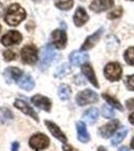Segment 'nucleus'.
I'll list each match as a JSON object with an SVG mask.
<instances>
[{"instance_id": "obj_29", "label": "nucleus", "mask_w": 134, "mask_h": 151, "mask_svg": "<svg viewBox=\"0 0 134 151\" xmlns=\"http://www.w3.org/2000/svg\"><path fill=\"white\" fill-rule=\"evenodd\" d=\"M102 115H103L104 118L110 119V118H112V117L115 116V113H114L113 109H112L110 106H108V105H104V106L102 107Z\"/></svg>"}, {"instance_id": "obj_4", "label": "nucleus", "mask_w": 134, "mask_h": 151, "mask_svg": "<svg viewBox=\"0 0 134 151\" xmlns=\"http://www.w3.org/2000/svg\"><path fill=\"white\" fill-rule=\"evenodd\" d=\"M21 60L26 65H33L38 60V50L33 45H27L21 50Z\"/></svg>"}, {"instance_id": "obj_43", "label": "nucleus", "mask_w": 134, "mask_h": 151, "mask_svg": "<svg viewBox=\"0 0 134 151\" xmlns=\"http://www.w3.org/2000/svg\"><path fill=\"white\" fill-rule=\"evenodd\" d=\"M131 1H134V0H131Z\"/></svg>"}, {"instance_id": "obj_1", "label": "nucleus", "mask_w": 134, "mask_h": 151, "mask_svg": "<svg viewBox=\"0 0 134 151\" xmlns=\"http://www.w3.org/2000/svg\"><path fill=\"white\" fill-rule=\"evenodd\" d=\"M26 17V12L19 4L14 3L8 7L5 14V22L11 26L18 25Z\"/></svg>"}, {"instance_id": "obj_7", "label": "nucleus", "mask_w": 134, "mask_h": 151, "mask_svg": "<svg viewBox=\"0 0 134 151\" xmlns=\"http://www.w3.org/2000/svg\"><path fill=\"white\" fill-rule=\"evenodd\" d=\"M22 40V35L16 30H10L1 37V43L5 47H10L13 45H18Z\"/></svg>"}, {"instance_id": "obj_40", "label": "nucleus", "mask_w": 134, "mask_h": 151, "mask_svg": "<svg viewBox=\"0 0 134 151\" xmlns=\"http://www.w3.org/2000/svg\"><path fill=\"white\" fill-rule=\"evenodd\" d=\"M131 148L134 150V138L132 139V141H131Z\"/></svg>"}, {"instance_id": "obj_17", "label": "nucleus", "mask_w": 134, "mask_h": 151, "mask_svg": "<svg viewBox=\"0 0 134 151\" xmlns=\"http://www.w3.org/2000/svg\"><path fill=\"white\" fill-rule=\"evenodd\" d=\"M82 73L88 79V81L91 83L94 87L99 88L98 80H97V77H96V75H95V72L91 65H89V64L82 65Z\"/></svg>"}, {"instance_id": "obj_44", "label": "nucleus", "mask_w": 134, "mask_h": 151, "mask_svg": "<svg viewBox=\"0 0 134 151\" xmlns=\"http://www.w3.org/2000/svg\"><path fill=\"white\" fill-rule=\"evenodd\" d=\"M35 151H38V150H35Z\"/></svg>"}, {"instance_id": "obj_18", "label": "nucleus", "mask_w": 134, "mask_h": 151, "mask_svg": "<svg viewBox=\"0 0 134 151\" xmlns=\"http://www.w3.org/2000/svg\"><path fill=\"white\" fill-rule=\"evenodd\" d=\"M76 129H77V135H78V140L81 141L83 143H87L90 141V134L88 133L86 124L83 121H79L76 124Z\"/></svg>"}, {"instance_id": "obj_12", "label": "nucleus", "mask_w": 134, "mask_h": 151, "mask_svg": "<svg viewBox=\"0 0 134 151\" xmlns=\"http://www.w3.org/2000/svg\"><path fill=\"white\" fill-rule=\"evenodd\" d=\"M31 103L43 111L50 112L52 109V101L43 95H35L31 98Z\"/></svg>"}, {"instance_id": "obj_37", "label": "nucleus", "mask_w": 134, "mask_h": 151, "mask_svg": "<svg viewBox=\"0 0 134 151\" xmlns=\"http://www.w3.org/2000/svg\"><path fill=\"white\" fill-rule=\"evenodd\" d=\"M3 11H4V6H3V4L0 2V17H1L2 14H3Z\"/></svg>"}, {"instance_id": "obj_19", "label": "nucleus", "mask_w": 134, "mask_h": 151, "mask_svg": "<svg viewBox=\"0 0 134 151\" xmlns=\"http://www.w3.org/2000/svg\"><path fill=\"white\" fill-rule=\"evenodd\" d=\"M88 20H89V16H88L86 10L83 7L77 8L74 14V23L76 24V26L79 27V26L84 25Z\"/></svg>"}, {"instance_id": "obj_23", "label": "nucleus", "mask_w": 134, "mask_h": 151, "mask_svg": "<svg viewBox=\"0 0 134 151\" xmlns=\"http://www.w3.org/2000/svg\"><path fill=\"white\" fill-rule=\"evenodd\" d=\"M14 116L12 112L7 108H0V123L7 124L13 120Z\"/></svg>"}, {"instance_id": "obj_3", "label": "nucleus", "mask_w": 134, "mask_h": 151, "mask_svg": "<svg viewBox=\"0 0 134 151\" xmlns=\"http://www.w3.org/2000/svg\"><path fill=\"white\" fill-rule=\"evenodd\" d=\"M99 97L96 94V92L92 91V90H84V91L80 92L76 96V102L79 106H86V105L94 104L98 102Z\"/></svg>"}, {"instance_id": "obj_15", "label": "nucleus", "mask_w": 134, "mask_h": 151, "mask_svg": "<svg viewBox=\"0 0 134 151\" xmlns=\"http://www.w3.org/2000/svg\"><path fill=\"white\" fill-rule=\"evenodd\" d=\"M103 31H104L103 28H100L95 33H93L92 35L88 36V37L86 38V40H85V42L83 43V45H82V50H84L85 52V50L93 48L94 45H96V43L98 42V40H100V37H101L102 32H103Z\"/></svg>"}, {"instance_id": "obj_10", "label": "nucleus", "mask_w": 134, "mask_h": 151, "mask_svg": "<svg viewBox=\"0 0 134 151\" xmlns=\"http://www.w3.org/2000/svg\"><path fill=\"white\" fill-rule=\"evenodd\" d=\"M45 126L48 127V131H50V134H52L53 137H55L58 141H61V142L67 143L68 138L66 137L65 133L63 132L62 130H61V128L58 127L57 124L53 123V121H50V120H45Z\"/></svg>"}, {"instance_id": "obj_36", "label": "nucleus", "mask_w": 134, "mask_h": 151, "mask_svg": "<svg viewBox=\"0 0 134 151\" xmlns=\"http://www.w3.org/2000/svg\"><path fill=\"white\" fill-rule=\"evenodd\" d=\"M129 121H130V123L134 125V112L133 113L130 114V116H129Z\"/></svg>"}, {"instance_id": "obj_16", "label": "nucleus", "mask_w": 134, "mask_h": 151, "mask_svg": "<svg viewBox=\"0 0 134 151\" xmlns=\"http://www.w3.org/2000/svg\"><path fill=\"white\" fill-rule=\"evenodd\" d=\"M3 76H4V78H5L7 83H11L13 81L18 82V80L22 77V72H21V70H19L18 68L10 67V68H7V69L4 70Z\"/></svg>"}, {"instance_id": "obj_41", "label": "nucleus", "mask_w": 134, "mask_h": 151, "mask_svg": "<svg viewBox=\"0 0 134 151\" xmlns=\"http://www.w3.org/2000/svg\"><path fill=\"white\" fill-rule=\"evenodd\" d=\"M35 2H37V1H40V0H33Z\"/></svg>"}, {"instance_id": "obj_28", "label": "nucleus", "mask_w": 134, "mask_h": 151, "mask_svg": "<svg viewBox=\"0 0 134 151\" xmlns=\"http://www.w3.org/2000/svg\"><path fill=\"white\" fill-rule=\"evenodd\" d=\"M124 60L128 65H134V47H129L124 52Z\"/></svg>"}, {"instance_id": "obj_2", "label": "nucleus", "mask_w": 134, "mask_h": 151, "mask_svg": "<svg viewBox=\"0 0 134 151\" xmlns=\"http://www.w3.org/2000/svg\"><path fill=\"white\" fill-rule=\"evenodd\" d=\"M50 138L43 133H35L29 138L28 144L32 149L43 150L50 145Z\"/></svg>"}, {"instance_id": "obj_22", "label": "nucleus", "mask_w": 134, "mask_h": 151, "mask_svg": "<svg viewBox=\"0 0 134 151\" xmlns=\"http://www.w3.org/2000/svg\"><path fill=\"white\" fill-rule=\"evenodd\" d=\"M72 95V89L69 85L67 84H62L58 89V96L62 101H67L71 98Z\"/></svg>"}, {"instance_id": "obj_27", "label": "nucleus", "mask_w": 134, "mask_h": 151, "mask_svg": "<svg viewBox=\"0 0 134 151\" xmlns=\"http://www.w3.org/2000/svg\"><path fill=\"white\" fill-rule=\"evenodd\" d=\"M74 5V0H58L55 6L62 10H69Z\"/></svg>"}, {"instance_id": "obj_14", "label": "nucleus", "mask_w": 134, "mask_h": 151, "mask_svg": "<svg viewBox=\"0 0 134 151\" xmlns=\"http://www.w3.org/2000/svg\"><path fill=\"white\" fill-rule=\"evenodd\" d=\"M52 37H53V45L58 50H63L66 47V43H67V35H66L64 30H62V29L55 30L52 35Z\"/></svg>"}, {"instance_id": "obj_8", "label": "nucleus", "mask_w": 134, "mask_h": 151, "mask_svg": "<svg viewBox=\"0 0 134 151\" xmlns=\"http://www.w3.org/2000/svg\"><path fill=\"white\" fill-rule=\"evenodd\" d=\"M119 125V120H112L109 123H107L106 125L102 126V127L99 128V135L101 136L102 138H105V139H108L110 138L114 133L116 132V130L118 129Z\"/></svg>"}, {"instance_id": "obj_5", "label": "nucleus", "mask_w": 134, "mask_h": 151, "mask_svg": "<svg viewBox=\"0 0 134 151\" xmlns=\"http://www.w3.org/2000/svg\"><path fill=\"white\" fill-rule=\"evenodd\" d=\"M104 75L110 82H117L122 77V68L118 63H109L104 69Z\"/></svg>"}, {"instance_id": "obj_11", "label": "nucleus", "mask_w": 134, "mask_h": 151, "mask_svg": "<svg viewBox=\"0 0 134 151\" xmlns=\"http://www.w3.org/2000/svg\"><path fill=\"white\" fill-rule=\"evenodd\" d=\"M113 5V0H93V2L90 4V9L94 12L100 13V12L106 11L108 9L112 8Z\"/></svg>"}, {"instance_id": "obj_42", "label": "nucleus", "mask_w": 134, "mask_h": 151, "mask_svg": "<svg viewBox=\"0 0 134 151\" xmlns=\"http://www.w3.org/2000/svg\"><path fill=\"white\" fill-rule=\"evenodd\" d=\"M0 30H1V26H0Z\"/></svg>"}, {"instance_id": "obj_34", "label": "nucleus", "mask_w": 134, "mask_h": 151, "mask_svg": "<svg viewBox=\"0 0 134 151\" xmlns=\"http://www.w3.org/2000/svg\"><path fill=\"white\" fill-rule=\"evenodd\" d=\"M126 106L128 110H133L134 109V99H129L126 101Z\"/></svg>"}, {"instance_id": "obj_30", "label": "nucleus", "mask_w": 134, "mask_h": 151, "mask_svg": "<svg viewBox=\"0 0 134 151\" xmlns=\"http://www.w3.org/2000/svg\"><path fill=\"white\" fill-rule=\"evenodd\" d=\"M122 7H118V8L114 9L113 11H111L110 13L108 14V18L109 19H115V18H118L122 15Z\"/></svg>"}, {"instance_id": "obj_9", "label": "nucleus", "mask_w": 134, "mask_h": 151, "mask_svg": "<svg viewBox=\"0 0 134 151\" xmlns=\"http://www.w3.org/2000/svg\"><path fill=\"white\" fill-rule=\"evenodd\" d=\"M14 106H15L18 110H20L21 112H22L23 114H25V115L31 117V118H32L35 122H38V121H40V118H38L37 113H36V112L33 110V109L31 108V107L29 106V105L26 103L25 101L16 99L15 102H14Z\"/></svg>"}, {"instance_id": "obj_31", "label": "nucleus", "mask_w": 134, "mask_h": 151, "mask_svg": "<svg viewBox=\"0 0 134 151\" xmlns=\"http://www.w3.org/2000/svg\"><path fill=\"white\" fill-rule=\"evenodd\" d=\"M3 58L6 62H11V60H16V53L10 50H5V52H3Z\"/></svg>"}, {"instance_id": "obj_25", "label": "nucleus", "mask_w": 134, "mask_h": 151, "mask_svg": "<svg viewBox=\"0 0 134 151\" xmlns=\"http://www.w3.org/2000/svg\"><path fill=\"white\" fill-rule=\"evenodd\" d=\"M102 97H103V99L108 103V105H110V106L114 107V108L118 109V110H120V111H123L122 105H121V103L116 98H114V97H112L108 94H103Z\"/></svg>"}, {"instance_id": "obj_6", "label": "nucleus", "mask_w": 134, "mask_h": 151, "mask_svg": "<svg viewBox=\"0 0 134 151\" xmlns=\"http://www.w3.org/2000/svg\"><path fill=\"white\" fill-rule=\"evenodd\" d=\"M55 55H57V53H55V48H53L52 45L48 43L47 45H45L43 50H41V55H40L41 67H43V69L48 68V65L52 64L53 60H55Z\"/></svg>"}, {"instance_id": "obj_32", "label": "nucleus", "mask_w": 134, "mask_h": 151, "mask_svg": "<svg viewBox=\"0 0 134 151\" xmlns=\"http://www.w3.org/2000/svg\"><path fill=\"white\" fill-rule=\"evenodd\" d=\"M126 86H127L128 90L134 91V75L128 76L126 78Z\"/></svg>"}, {"instance_id": "obj_21", "label": "nucleus", "mask_w": 134, "mask_h": 151, "mask_svg": "<svg viewBox=\"0 0 134 151\" xmlns=\"http://www.w3.org/2000/svg\"><path fill=\"white\" fill-rule=\"evenodd\" d=\"M18 86L25 91H30L35 88V81L29 75H24L18 80Z\"/></svg>"}, {"instance_id": "obj_26", "label": "nucleus", "mask_w": 134, "mask_h": 151, "mask_svg": "<svg viewBox=\"0 0 134 151\" xmlns=\"http://www.w3.org/2000/svg\"><path fill=\"white\" fill-rule=\"evenodd\" d=\"M70 73V67L68 64H62L58 68L55 73V77L57 78H64Z\"/></svg>"}, {"instance_id": "obj_38", "label": "nucleus", "mask_w": 134, "mask_h": 151, "mask_svg": "<svg viewBox=\"0 0 134 151\" xmlns=\"http://www.w3.org/2000/svg\"><path fill=\"white\" fill-rule=\"evenodd\" d=\"M97 151H108V150H107L105 147H103V146H99Z\"/></svg>"}, {"instance_id": "obj_33", "label": "nucleus", "mask_w": 134, "mask_h": 151, "mask_svg": "<svg viewBox=\"0 0 134 151\" xmlns=\"http://www.w3.org/2000/svg\"><path fill=\"white\" fill-rule=\"evenodd\" d=\"M63 150L64 151H79L77 148L73 147V146L70 144H66V143H65V145H63Z\"/></svg>"}, {"instance_id": "obj_35", "label": "nucleus", "mask_w": 134, "mask_h": 151, "mask_svg": "<svg viewBox=\"0 0 134 151\" xmlns=\"http://www.w3.org/2000/svg\"><path fill=\"white\" fill-rule=\"evenodd\" d=\"M19 150V142L15 141L11 144V151H18Z\"/></svg>"}, {"instance_id": "obj_13", "label": "nucleus", "mask_w": 134, "mask_h": 151, "mask_svg": "<svg viewBox=\"0 0 134 151\" xmlns=\"http://www.w3.org/2000/svg\"><path fill=\"white\" fill-rule=\"evenodd\" d=\"M88 58H89V55L84 50H75L70 55V62L75 67L82 65L84 63L87 62Z\"/></svg>"}, {"instance_id": "obj_20", "label": "nucleus", "mask_w": 134, "mask_h": 151, "mask_svg": "<svg viewBox=\"0 0 134 151\" xmlns=\"http://www.w3.org/2000/svg\"><path fill=\"white\" fill-rule=\"evenodd\" d=\"M98 117H99V110L97 108L92 107V108L88 109L87 111H85L84 115H83V119H84L88 124L93 125V124L97 121Z\"/></svg>"}, {"instance_id": "obj_39", "label": "nucleus", "mask_w": 134, "mask_h": 151, "mask_svg": "<svg viewBox=\"0 0 134 151\" xmlns=\"http://www.w3.org/2000/svg\"><path fill=\"white\" fill-rule=\"evenodd\" d=\"M118 151H129V149L126 147V146H122V147H121Z\"/></svg>"}, {"instance_id": "obj_24", "label": "nucleus", "mask_w": 134, "mask_h": 151, "mask_svg": "<svg viewBox=\"0 0 134 151\" xmlns=\"http://www.w3.org/2000/svg\"><path fill=\"white\" fill-rule=\"evenodd\" d=\"M127 133H128V129L126 128V127H123V128H121L120 130L118 131V133L115 135V137L112 139L111 141V144L113 145V146H116V145H118L119 143H121L123 141L124 138L126 137V135H127Z\"/></svg>"}]
</instances>
